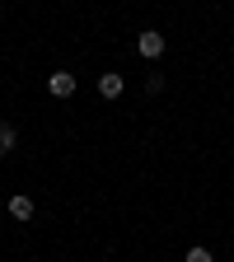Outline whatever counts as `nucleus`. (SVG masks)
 <instances>
[{
  "label": "nucleus",
  "instance_id": "obj_2",
  "mask_svg": "<svg viewBox=\"0 0 234 262\" xmlns=\"http://www.w3.org/2000/svg\"><path fill=\"white\" fill-rule=\"evenodd\" d=\"M47 94H52V98H71V94H75V75H71V71L47 75Z\"/></svg>",
  "mask_w": 234,
  "mask_h": 262
},
{
  "label": "nucleus",
  "instance_id": "obj_3",
  "mask_svg": "<svg viewBox=\"0 0 234 262\" xmlns=\"http://www.w3.org/2000/svg\"><path fill=\"white\" fill-rule=\"evenodd\" d=\"M10 215H14V220H33V196L14 192V196H10Z\"/></svg>",
  "mask_w": 234,
  "mask_h": 262
},
{
  "label": "nucleus",
  "instance_id": "obj_4",
  "mask_svg": "<svg viewBox=\"0 0 234 262\" xmlns=\"http://www.w3.org/2000/svg\"><path fill=\"white\" fill-rule=\"evenodd\" d=\"M122 84H126V80H122L117 71H108V75H98V94H103V98H117V94H122Z\"/></svg>",
  "mask_w": 234,
  "mask_h": 262
},
{
  "label": "nucleus",
  "instance_id": "obj_5",
  "mask_svg": "<svg viewBox=\"0 0 234 262\" xmlns=\"http://www.w3.org/2000/svg\"><path fill=\"white\" fill-rule=\"evenodd\" d=\"M14 141H19V131H14L10 122H0V155H10V150H14Z\"/></svg>",
  "mask_w": 234,
  "mask_h": 262
},
{
  "label": "nucleus",
  "instance_id": "obj_7",
  "mask_svg": "<svg viewBox=\"0 0 234 262\" xmlns=\"http://www.w3.org/2000/svg\"><path fill=\"white\" fill-rule=\"evenodd\" d=\"M145 94H164V75H145Z\"/></svg>",
  "mask_w": 234,
  "mask_h": 262
},
{
  "label": "nucleus",
  "instance_id": "obj_6",
  "mask_svg": "<svg viewBox=\"0 0 234 262\" xmlns=\"http://www.w3.org/2000/svg\"><path fill=\"white\" fill-rule=\"evenodd\" d=\"M183 262H216V257H211V248H187Z\"/></svg>",
  "mask_w": 234,
  "mask_h": 262
},
{
  "label": "nucleus",
  "instance_id": "obj_1",
  "mask_svg": "<svg viewBox=\"0 0 234 262\" xmlns=\"http://www.w3.org/2000/svg\"><path fill=\"white\" fill-rule=\"evenodd\" d=\"M164 47H169V42H164V33H155V28L136 38V52H141L145 61H159V56H164Z\"/></svg>",
  "mask_w": 234,
  "mask_h": 262
}]
</instances>
